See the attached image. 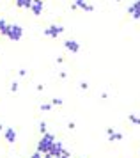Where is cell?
Wrapping results in <instances>:
<instances>
[{"instance_id": "20", "label": "cell", "mask_w": 140, "mask_h": 158, "mask_svg": "<svg viewBox=\"0 0 140 158\" xmlns=\"http://www.w3.org/2000/svg\"><path fill=\"white\" fill-rule=\"evenodd\" d=\"M43 158H53V156H51L50 153H44V155H43Z\"/></svg>"}, {"instance_id": "5", "label": "cell", "mask_w": 140, "mask_h": 158, "mask_svg": "<svg viewBox=\"0 0 140 158\" xmlns=\"http://www.w3.org/2000/svg\"><path fill=\"white\" fill-rule=\"evenodd\" d=\"M30 11H32L34 15H41L43 13V0H32V4H30Z\"/></svg>"}, {"instance_id": "8", "label": "cell", "mask_w": 140, "mask_h": 158, "mask_svg": "<svg viewBox=\"0 0 140 158\" xmlns=\"http://www.w3.org/2000/svg\"><path fill=\"white\" fill-rule=\"evenodd\" d=\"M64 44H66V48L71 50V52H78V50H80V44H78L76 41H73V39H68Z\"/></svg>"}, {"instance_id": "18", "label": "cell", "mask_w": 140, "mask_h": 158, "mask_svg": "<svg viewBox=\"0 0 140 158\" xmlns=\"http://www.w3.org/2000/svg\"><path fill=\"white\" fill-rule=\"evenodd\" d=\"M11 91H13V93H16V91H18V84H16V82L11 85Z\"/></svg>"}, {"instance_id": "6", "label": "cell", "mask_w": 140, "mask_h": 158, "mask_svg": "<svg viewBox=\"0 0 140 158\" xmlns=\"http://www.w3.org/2000/svg\"><path fill=\"white\" fill-rule=\"evenodd\" d=\"M4 135H6L7 142H11V144L16 142V131H14V128H6L4 130Z\"/></svg>"}, {"instance_id": "3", "label": "cell", "mask_w": 140, "mask_h": 158, "mask_svg": "<svg viewBox=\"0 0 140 158\" xmlns=\"http://www.w3.org/2000/svg\"><path fill=\"white\" fill-rule=\"evenodd\" d=\"M64 151H66V149H64L62 142H57V140H55V144H53V146H51V149H50V155H51L53 158H57L59 155H62Z\"/></svg>"}, {"instance_id": "1", "label": "cell", "mask_w": 140, "mask_h": 158, "mask_svg": "<svg viewBox=\"0 0 140 158\" xmlns=\"http://www.w3.org/2000/svg\"><path fill=\"white\" fill-rule=\"evenodd\" d=\"M53 144H55V137L51 135V133H44L43 139L37 142V153H41V155L50 153V149H51Z\"/></svg>"}, {"instance_id": "16", "label": "cell", "mask_w": 140, "mask_h": 158, "mask_svg": "<svg viewBox=\"0 0 140 158\" xmlns=\"http://www.w3.org/2000/svg\"><path fill=\"white\" fill-rule=\"evenodd\" d=\"M57 158H71V155H69V153H68V151H64L62 155H59V156H57Z\"/></svg>"}, {"instance_id": "17", "label": "cell", "mask_w": 140, "mask_h": 158, "mask_svg": "<svg viewBox=\"0 0 140 158\" xmlns=\"http://www.w3.org/2000/svg\"><path fill=\"white\" fill-rule=\"evenodd\" d=\"M51 105H57V107H59V105H62V100H59V98H57V100L51 101Z\"/></svg>"}, {"instance_id": "19", "label": "cell", "mask_w": 140, "mask_h": 158, "mask_svg": "<svg viewBox=\"0 0 140 158\" xmlns=\"http://www.w3.org/2000/svg\"><path fill=\"white\" fill-rule=\"evenodd\" d=\"M30 158H43V155H41V153H37V151H35V153H34V155H32Z\"/></svg>"}, {"instance_id": "2", "label": "cell", "mask_w": 140, "mask_h": 158, "mask_svg": "<svg viewBox=\"0 0 140 158\" xmlns=\"http://www.w3.org/2000/svg\"><path fill=\"white\" fill-rule=\"evenodd\" d=\"M6 36L9 37L11 41H20L21 36H23V29H21L20 25H9V27H7Z\"/></svg>"}, {"instance_id": "15", "label": "cell", "mask_w": 140, "mask_h": 158, "mask_svg": "<svg viewBox=\"0 0 140 158\" xmlns=\"http://www.w3.org/2000/svg\"><path fill=\"white\" fill-rule=\"evenodd\" d=\"M50 108H51L50 103H43V105H41V110H50Z\"/></svg>"}, {"instance_id": "11", "label": "cell", "mask_w": 140, "mask_h": 158, "mask_svg": "<svg viewBox=\"0 0 140 158\" xmlns=\"http://www.w3.org/2000/svg\"><path fill=\"white\" fill-rule=\"evenodd\" d=\"M7 27H9V23H7L6 20H4V18H0V34H4V36H6Z\"/></svg>"}, {"instance_id": "12", "label": "cell", "mask_w": 140, "mask_h": 158, "mask_svg": "<svg viewBox=\"0 0 140 158\" xmlns=\"http://www.w3.org/2000/svg\"><path fill=\"white\" fill-rule=\"evenodd\" d=\"M110 140H121V139H122V135H121V133H115V131H113V133H110Z\"/></svg>"}, {"instance_id": "10", "label": "cell", "mask_w": 140, "mask_h": 158, "mask_svg": "<svg viewBox=\"0 0 140 158\" xmlns=\"http://www.w3.org/2000/svg\"><path fill=\"white\" fill-rule=\"evenodd\" d=\"M76 7H82V9H87V11H92V6H89L85 0H76Z\"/></svg>"}, {"instance_id": "7", "label": "cell", "mask_w": 140, "mask_h": 158, "mask_svg": "<svg viewBox=\"0 0 140 158\" xmlns=\"http://www.w3.org/2000/svg\"><path fill=\"white\" fill-rule=\"evenodd\" d=\"M128 11H130V15L133 16L135 20H138V18H140V0H137L133 6L128 9Z\"/></svg>"}, {"instance_id": "13", "label": "cell", "mask_w": 140, "mask_h": 158, "mask_svg": "<svg viewBox=\"0 0 140 158\" xmlns=\"http://www.w3.org/2000/svg\"><path fill=\"white\" fill-rule=\"evenodd\" d=\"M130 117V121L133 123V124H140V117H137L135 114H131V115H128Z\"/></svg>"}, {"instance_id": "4", "label": "cell", "mask_w": 140, "mask_h": 158, "mask_svg": "<svg viewBox=\"0 0 140 158\" xmlns=\"http://www.w3.org/2000/svg\"><path fill=\"white\" fill-rule=\"evenodd\" d=\"M60 32H62V27L60 25H51V27H48V29L44 30V34L50 37H57Z\"/></svg>"}, {"instance_id": "14", "label": "cell", "mask_w": 140, "mask_h": 158, "mask_svg": "<svg viewBox=\"0 0 140 158\" xmlns=\"http://www.w3.org/2000/svg\"><path fill=\"white\" fill-rule=\"evenodd\" d=\"M46 128H48V126H46V123L43 121L41 124H39V131H41L43 135H44V133H48V130H46Z\"/></svg>"}, {"instance_id": "9", "label": "cell", "mask_w": 140, "mask_h": 158, "mask_svg": "<svg viewBox=\"0 0 140 158\" xmlns=\"http://www.w3.org/2000/svg\"><path fill=\"white\" fill-rule=\"evenodd\" d=\"M30 4H32V0H16V6H18V7L30 9Z\"/></svg>"}]
</instances>
